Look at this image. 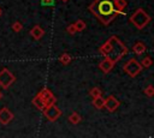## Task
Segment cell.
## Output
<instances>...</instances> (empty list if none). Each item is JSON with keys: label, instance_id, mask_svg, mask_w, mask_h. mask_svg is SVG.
Masks as SVG:
<instances>
[{"label": "cell", "instance_id": "23", "mask_svg": "<svg viewBox=\"0 0 154 138\" xmlns=\"http://www.w3.org/2000/svg\"><path fill=\"white\" fill-rule=\"evenodd\" d=\"M66 32H67L69 35H71V36H73L75 34H77V30H76V28H75L73 23H72V24H70V25H67V28H66Z\"/></svg>", "mask_w": 154, "mask_h": 138}, {"label": "cell", "instance_id": "21", "mask_svg": "<svg viewBox=\"0 0 154 138\" xmlns=\"http://www.w3.org/2000/svg\"><path fill=\"white\" fill-rule=\"evenodd\" d=\"M143 94L147 96V97H153L154 96V86L152 84H149L148 86H146L143 89Z\"/></svg>", "mask_w": 154, "mask_h": 138}, {"label": "cell", "instance_id": "9", "mask_svg": "<svg viewBox=\"0 0 154 138\" xmlns=\"http://www.w3.org/2000/svg\"><path fill=\"white\" fill-rule=\"evenodd\" d=\"M114 65H116V64H114L112 60H109V59H107V58H103V59L99 62V68L101 70L102 73L107 74V73L111 72V70L113 68Z\"/></svg>", "mask_w": 154, "mask_h": 138}, {"label": "cell", "instance_id": "26", "mask_svg": "<svg viewBox=\"0 0 154 138\" xmlns=\"http://www.w3.org/2000/svg\"><path fill=\"white\" fill-rule=\"evenodd\" d=\"M1 98H2V91L0 90V100H1Z\"/></svg>", "mask_w": 154, "mask_h": 138}, {"label": "cell", "instance_id": "12", "mask_svg": "<svg viewBox=\"0 0 154 138\" xmlns=\"http://www.w3.org/2000/svg\"><path fill=\"white\" fill-rule=\"evenodd\" d=\"M52 95H53V92H52V91H51L48 88H42V89H41V90L37 92V96H38V97H41L43 102H45V101H46L48 97H51Z\"/></svg>", "mask_w": 154, "mask_h": 138}, {"label": "cell", "instance_id": "27", "mask_svg": "<svg viewBox=\"0 0 154 138\" xmlns=\"http://www.w3.org/2000/svg\"><path fill=\"white\" fill-rule=\"evenodd\" d=\"M1 14H2V10L0 8V17H1Z\"/></svg>", "mask_w": 154, "mask_h": 138}, {"label": "cell", "instance_id": "16", "mask_svg": "<svg viewBox=\"0 0 154 138\" xmlns=\"http://www.w3.org/2000/svg\"><path fill=\"white\" fill-rule=\"evenodd\" d=\"M31 102H32V104L38 109V110H42L43 108H45V102L42 101V98L41 97H38L37 95L31 100Z\"/></svg>", "mask_w": 154, "mask_h": 138}, {"label": "cell", "instance_id": "1", "mask_svg": "<svg viewBox=\"0 0 154 138\" xmlns=\"http://www.w3.org/2000/svg\"><path fill=\"white\" fill-rule=\"evenodd\" d=\"M88 8L102 25H108L117 16H125L124 11L116 10L114 0H94Z\"/></svg>", "mask_w": 154, "mask_h": 138}, {"label": "cell", "instance_id": "24", "mask_svg": "<svg viewBox=\"0 0 154 138\" xmlns=\"http://www.w3.org/2000/svg\"><path fill=\"white\" fill-rule=\"evenodd\" d=\"M55 102H57V98H55V96H54V95H52L51 97H48V98L45 101V107H47V106H52V104H55Z\"/></svg>", "mask_w": 154, "mask_h": 138}, {"label": "cell", "instance_id": "11", "mask_svg": "<svg viewBox=\"0 0 154 138\" xmlns=\"http://www.w3.org/2000/svg\"><path fill=\"white\" fill-rule=\"evenodd\" d=\"M146 49H147V47H146V44H144L142 41H137V42L132 46V52H134L136 55L143 54V53L146 52Z\"/></svg>", "mask_w": 154, "mask_h": 138}, {"label": "cell", "instance_id": "15", "mask_svg": "<svg viewBox=\"0 0 154 138\" xmlns=\"http://www.w3.org/2000/svg\"><path fill=\"white\" fill-rule=\"evenodd\" d=\"M71 61H72V56L70 54H67V53H63L59 56V62H61V65H64V66L69 65Z\"/></svg>", "mask_w": 154, "mask_h": 138}, {"label": "cell", "instance_id": "6", "mask_svg": "<svg viewBox=\"0 0 154 138\" xmlns=\"http://www.w3.org/2000/svg\"><path fill=\"white\" fill-rule=\"evenodd\" d=\"M42 112H43L45 118H46L48 121H51V122L57 121V120H58V118H60V116H61V114H63V112L60 110V108H58L55 104H52V106H47V107H45V108L42 109Z\"/></svg>", "mask_w": 154, "mask_h": 138}, {"label": "cell", "instance_id": "4", "mask_svg": "<svg viewBox=\"0 0 154 138\" xmlns=\"http://www.w3.org/2000/svg\"><path fill=\"white\" fill-rule=\"evenodd\" d=\"M123 70H124V72H125L129 77L135 78V77H137V76L141 73L142 66H141V64H140L138 60H136L135 58H131V59H129V60L123 65Z\"/></svg>", "mask_w": 154, "mask_h": 138}, {"label": "cell", "instance_id": "13", "mask_svg": "<svg viewBox=\"0 0 154 138\" xmlns=\"http://www.w3.org/2000/svg\"><path fill=\"white\" fill-rule=\"evenodd\" d=\"M103 102H105V98L102 96H97V97H94L93 101H91V104L94 108L96 109H102L103 108Z\"/></svg>", "mask_w": 154, "mask_h": 138}, {"label": "cell", "instance_id": "19", "mask_svg": "<svg viewBox=\"0 0 154 138\" xmlns=\"http://www.w3.org/2000/svg\"><path fill=\"white\" fill-rule=\"evenodd\" d=\"M73 25H75V28H76L77 31H83L85 29V26H87V24H85V22L83 19H77L73 23Z\"/></svg>", "mask_w": 154, "mask_h": 138}, {"label": "cell", "instance_id": "5", "mask_svg": "<svg viewBox=\"0 0 154 138\" xmlns=\"http://www.w3.org/2000/svg\"><path fill=\"white\" fill-rule=\"evenodd\" d=\"M16 82L14 74L6 67H4L0 71V86L2 89H8L13 83Z\"/></svg>", "mask_w": 154, "mask_h": 138}, {"label": "cell", "instance_id": "20", "mask_svg": "<svg viewBox=\"0 0 154 138\" xmlns=\"http://www.w3.org/2000/svg\"><path fill=\"white\" fill-rule=\"evenodd\" d=\"M89 95L91 96V98L97 97V96H102V90L100 88H97V86H94V88H91L89 90Z\"/></svg>", "mask_w": 154, "mask_h": 138}, {"label": "cell", "instance_id": "7", "mask_svg": "<svg viewBox=\"0 0 154 138\" xmlns=\"http://www.w3.org/2000/svg\"><path fill=\"white\" fill-rule=\"evenodd\" d=\"M120 106V101L118 98H116L113 95H109L108 97L105 98V102H103V108H106L107 112L109 113H113L116 112Z\"/></svg>", "mask_w": 154, "mask_h": 138}, {"label": "cell", "instance_id": "28", "mask_svg": "<svg viewBox=\"0 0 154 138\" xmlns=\"http://www.w3.org/2000/svg\"><path fill=\"white\" fill-rule=\"evenodd\" d=\"M61 1H63V2H67L69 0H61Z\"/></svg>", "mask_w": 154, "mask_h": 138}, {"label": "cell", "instance_id": "25", "mask_svg": "<svg viewBox=\"0 0 154 138\" xmlns=\"http://www.w3.org/2000/svg\"><path fill=\"white\" fill-rule=\"evenodd\" d=\"M54 2V0H41V4L43 6H52Z\"/></svg>", "mask_w": 154, "mask_h": 138}, {"label": "cell", "instance_id": "18", "mask_svg": "<svg viewBox=\"0 0 154 138\" xmlns=\"http://www.w3.org/2000/svg\"><path fill=\"white\" fill-rule=\"evenodd\" d=\"M126 5H128L126 0H114V6H116V10L118 11H124Z\"/></svg>", "mask_w": 154, "mask_h": 138}, {"label": "cell", "instance_id": "8", "mask_svg": "<svg viewBox=\"0 0 154 138\" xmlns=\"http://www.w3.org/2000/svg\"><path fill=\"white\" fill-rule=\"evenodd\" d=\"M14 118V114L7 108V107H2L0 108V124L1 125H8Z\"/></svg>", "mask_w": 154, "mask_h": 138}, {"label": "cell", "instance_id": "10", "mask_svg": "<svg viewBox=\"0 0 154 138\" xmlns=\"http://www.w3.org/2000/svg\"><path fill=\"white\" fill-rule=\"evenodd\" d=\"M30 35H31V37L34 40H37L38 41V40H41L45 36V30L40 25H34L31 28V30H30Z\"/></svg>", "mask_w": 154, "mask_h": 138}, {"label": "cell", "instance_id": "2", "mask_svg": "<svg viewBox=\"0 0 154 138\" xmlns=\"http://www.w3.org/2000/svg\"><path fill=\"white\" fill-rule=\"evenodd\" d=\"M99 53L103 58H107L117 64L124 55L129 53V48L119 40L118 36L113 35L99 47Z\"/></svg>", "mask_w": 154, "mask_h": 138}, {"label": "cell", "instance_id": "22", "mask_svg": "<svg viewBox=\"0 0 154 138\" xmlns=\"http://www.w3.org/2000/svg\"><path fill=\"white\" fill-rule=\"evenodd\" d=\"M12 30H13L14 32H19V31H22V30H23V24H22L20 22L16 20V22L12 24Z\"/></svg>", "mask_w": 154, "mask_h": 138}, {"label": "cell", "instance_id": "17", "mask_svg": "<svg viewBox=\"0 0 154 138\" xmlns=\"http://www.w3.org/2000/svg\"><path fill=\"white\" fill-rule=\"evenodd\" d=\"M140 64H141V66H142V68H148V67H150L152 65H153V60H152V58L150 56H144L143 59H141V61H140Z\"/></svg>", "mask_w": 154, "mask_h": 138}, {"label": "cell", "instance_id": "3", "mask_svg": "<svg viewBox=\"0 0 154 138\" xmlns=\"http://www.w3.org/2000/svg\"><path fill=\"white\" fill-rule=\"evenodd\" d=\"M129 20H130V23H131L136 29L142 30V29H144V28L149 24V22L152 20V18H150V16L147 13V11H144L143 8L140 7V8H137V10L130 16Z\"/></svg>", "mask_w": 154, "mask_h": 138}, {"label": "cell", "instance_id": "14", "mask_svg": "<svg viewBox=\"0 0 154 138\" xmlns=\"http://www.w3.org/2000/svg\"><path fill=\"white\" fill-rule=\"evenodd\" d=\"M69 121H70L72 125H78V124L82 121V116H81L77 112H72V113L69 115Z\"/></svg>", "mask_w": 154, "mask_h": 138}]
</instances>
